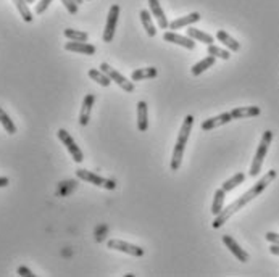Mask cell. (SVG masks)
<instances>
[{"label":"cell","instance_id":"1","mask_svg":"<svg viewBox=\"0 0 279 277\" xmlns=\"http://www.w3.org/2000/svg\"><path fill=\"white\" fill-rule=\"evenodd\" d=\"M276 177H278V172H276L275 169H270V171L266 172V174H265V176L262 177V179H260V181H258L252 189H248L244 195H240L239 198H238V200H234L229 206L223 208L221 213H220V214H216V216H215V221H213V224H211V226H213L215 229H220V227H221L224 223H226V221H228L229 218H231L234 213H238L239 210H242V208H244L248 201H252L253 198H257V197H258L260 194H262L263 190H265L266 187H268L273 181L276 179Z\"/></svg>","mask_w":279,"mask_h":277},{"label":"cell","instance_id":"2","mask_svg":"<svg viewBox=\"0 0 279 277\" xmlns=\"http://www.w3.org/2000/svg\"><path fill=\"white\" fill-rule=\"evenodd\" d=\"M192 126H194V116L187 115L184 118L183 126H181V129H179L178 140H176V145H174V150H173V158H171V169L173 171H179V168H181L184 149H186L187 140H189V135L192 132Z\"/></svg>","mask_w":279,"mask_h":277},{"label":"cell","instance_id":"3","mask_svg":"<svg viewBox=\"0 0 279 277\" xmlns=\"http://www.w3.org/2000/svg\"><path fill=\"white\" fill-rule=\"evenodd\" d=\"M271 140H273V131H265L263 135H262V140H260L258 149L255 152V157H253L252 166H250V172H248L250 177H257L260 174V171H262V164L265 161L266 153H268Z\"/></svg>","mask_w":279,"mask_h":277},{"label":"cell","instance_id":"4","mask_svg":"<svg viewBox=\"0 0 279 277\" xmlns=\"http://www.w3.org/2000/svg\"><path fill=\"white\" fill-rule=\"evenodd\" d=\"M76 177L81 181H86L89 184H94L97 187H102V189H107V190H115L117 189V182L112 181V179H105L99 174H95L92 171H87V169H78L76 171Z\"/></svg>","mask_w":279,"mask_h":277},{"label":"cell","instance_id":"5","mask_svg":"<svg viewBox=\"0 0 279 277\" xmlns=\"http://www.w3.org/2000/svg\"><path fill=\"white\" fill-rule=\"evenodd\" d=\"M58 139L62 140V144L66 147V150L70 152V155L73 157V159H75L76 163H82V159H84V155H82V152L80 147L76 145V142L73 140V137L70 135L68 131H65V129H58Z\"/></svg>","mask_w":279,"mask_h":277},{"label":"cell","instance_id":"6","mask_svg":"<svg viewBox=\"0 0 279 277\" xmlns=\"http://www.w3.org/2000/svg\"><path fill=\"white\" fill-rule=\"evenodd\" d=\"M100 70L104 71L105 75L112 79V81L117 82L123 90H126V92H134V82L128 81V79H126L123 75H120V73L115 70V68H112L108 63H102V65H100Z\"/></svg>","mask_w":279,"mask_h":277},{"label":"cell","instance_id":"7","mask_svg":"<svg viewBox=\"0 0 279 277\" xmlns=\"http://www.w3.org/2000/svg\"><path fill=\"white\" fill-rule=\"evenodd\" d=\"M118 16H120V7L118 5H112V8L108 11V16H107V24H105V31H104V42L113 40L115 31H117V24H118Z\"/></svg>","mask_w":279,"mask_h":277},{"label":"cell","instance_id":"8","mask_svg":"<svg viewBox=\"0 0 279 277\" xmlns=\"http://www.w3.org/2000/svg\"><path fill=\"white\" fill-rule=\"evenodd\" d=\"M108 248L112 250H118V251H123V253H128L131 256H137L141 258L144 255V248L137 247V245H132L128 242H123V240H117V238H112L108 240Z\"/></svg>","mask_w":279,"mask_h":277},{"label":"cell","instance_id":"9","mask_svg":"<svg viewBox=\"0 0 279 277\" xmlns=\"http://www.w3.org/2000/svg\"><path fill=\"white\" fill-rule=\"evenodd\" d=\"M163 39H165L166 42H171V44H176V45L184 47V48H187V50H194V48H196V42H194V39H191V38H184V36L176 34L174 31H169V33H165V34H163Z\"/></svg>","mask_w":279,"mask_h":277},{"label":"cell","instance_id":"10","mask_svg":"<svg viewBox=\"0 0 279 277\" xmlns=\"http://www.w3.org/2000/svg\"><path fill=\"white\" fill-rule=\"evenodd\" d=\"M223 243L226 245V247L229 248V251H231V253L238 258L239 261H242V263L248 261V253L244 248H240V245L236 242L231 236H223Z\"/></svg>","mask_w":279,"mask_h":277},{"label":"cell","instance_id":"11","mask_svg":"<svg viewBox=\"0 0 279 277\" xmlns=\"http://www.w3.org/2000/svg\"><path fill=\"white\" fill-rule=\"evenodd\" d=\"M231 121H233V115L231 113H221L218 116H213V118H210V119H205L200 127H202V131H211V129L224 126V124H228V122H231Z\"/></svg>","mask_w":279,"mask_h":277},{"label":"cell","instance_id":"12","mask_svg":"<svg viewBox=\"0 0 279 277\" xmlns=\"http://www.w3.org/2000/svg\"><path fill=\"white\" fill-rule=\"evenodd\" d=\"M149 7H150V13L154 15V18L157 20V23H159L160 29H166L169 28V23L166 20V15L165 11H163L161 5L159 0H149Z\"/></svg>","mask_w":279,"mask_h":277},{"label":"cell","instance_id":"13","mask_svg":"<svg viewBox=\"0 0 279 277\" xmlns=\"http://www.w3.org/2000/svg\"><path fill=\"white\" fill-rule=\"evenodd\" d=\"M94 102H95V95L94 94H87L86 97H84V102H82V107H81V113H80V124L81 126H87L89 124L90 112H92Z\"/></svg>","mask_w":279,"mask_h":277},{"label":"cell","instance_id":"14","mask_svg":"<svg viewBox=\"0 0 279 277\" xmlns=\"http://www.w3.org/2000/svg\"><path fill=\"white\" fill-rule=\"evenodd\" d=\"M65 50L68 52H78V53H84V55H94L95 53V47L92 44H87V42H66L65 44Z\"/></svg>","mask_w":279,"mask_h":277},{"label":"cell","instance_id":"15","mask_svg":"<svg viewBox=\"0 0 279 277\" xmlns=\"http://www.w3.org/2000/svg\"><path fill=\"white\" fill-rule=\"evenodd\" d=\"M200 21V13L197 11H194L191 15H186V16H181L178 20H174L173 23H169V29L174 31V29H181V28H187L191 26V24Z\"/></svg>","mask_w":279,"mask_h":277},{"label":"cell","instance_id":"16","mask_svg":"<svg viewBox=\"0 0 279 277\" xmlns=\"http://www.w3.org/2000/svg\"><path fill=\"white\" fill-rule=\"evenodd\" d=\"M262 113L260 107H239V108H234L231 115H233V119H242V118H253V116H258Z\"/></svg>","mask_w":279,"mask_h":277},{"label":"cell","instance_id":"17","mask_svg":"<svg viewBox=\"0 0 279 277\" xmlns=\"http://www.w3.org/2000/svg\"><path fill=\"white\" fill-rule=\"evenodd\" d=\"M147 103L139 102L137 103V129L141 132H145L149 129V116H147Z\"/></svg>","mask_w":279,"mask_h":277},{"label":"cell","instance_id":"18","mask_svg":"<svg viewBox=\"0 0 279 277\" xmlns=\"http://www.w3.org/2000/svg\"><path fill=\"white\" fill-rule=\"evenodd\" d=\"M187 38L196 39V40L202 42V44H205V45H211V44L215 42L213 36H210V34H207V33H203V31L196 29V28H192V26L187 29Z\"/></svg>","mask_w":279,"mask_h":277},{"label":"cell","instance_id":"19","mask_svg":"<svg viewBox=\"0 0 279 277\" xmlns=\"http://www.w3.org/2000/svg\"><path fill=\"white\" fill-rule=\"evenodd\" d=\"M216 39L220 40V42H223V44L226 45L231 52H239L240 50V44L234 38H231V36H229L226 31H223V29L218 31V33H216Z\"/></svg>","mask_w":279,"mask_h":277},{"label":"cell","instance_id":"20","mask_svg":"<svg viewBox=\"0 0 279 277\" xmlns=\"http://www.w3.org/2000/svg\"><path fill=\"white\" fill-rule=\"evenodd\" d=\"M157 75H159V70H157V68H154V66H150V68H141V70L132 71L131 81H144V79L157 78Z\"/></svg>","mask_w":279,"mask_h":277},{"label":"cell","instance_id":"21","mask_svg":"<svg viewBox=\"0 0 279 277\" xmlns=\"http://www.w3.org/2000/svg\"><path fill=\"white\" fill-rule=\"evenodd\" d=\"M215 61H216V58H215V57H211V55H208V57H205L203 60H200L199 63H196V65H194V66L191 68L192 76H200L203 71H207L208 68L213 66V65H215Z\"/></svg>","mask_w":279,"mask_h":277},{"label":"cell","instance_id":"22","mask_svg":"<svg viewBox=\"0 0 279 277\" xmlns=\"http://www.w3.org/2000/svg\"><path fill=\"white\" fill-rule=\"evenodd\" d=\"M141 21H142V26H144L145 33H147L149 38H155V36H157V29L154 26V21H152L150 11H147V10H142L141 11Z\"/></svg>","mask_w":279,"mask_h":277},{"label":"cell","instance_id":"23","mask_svg":"<svg viewBox=\"0 0 279 277\" xmlns=\"http://www.w3.org/2000/svg\"><path fill=\"white\" fill-rule=\"evenodd\" d=\"M11 2L15 3L16 10L20 11V15H21V18H23L24 21H26V23H31V21L34 20V15H33V11L29 10L26 0H11Z\"/></svg>","mask_w":279,"mask_h":277},{"label":"cell","instance_id":"24","mask_svg":"<svg viewBox=\"0 0 279 277\" xmlns=\"http://www.w3.org/2000/svg\"><path fill=\"white\" fill-rule=\"evenodd\" d=\"M224 197H226V190H224L223 187L218 189L215 192V198H213V205H211V213L215 214H220L221 210L224 208Z\"/></svg>","mask_w":279,"mask_h":277},{"label":"cell","instance_id":"25","mask_svg":"<svg viewBox=\"0 0 279 277\" xmlns=\"http://www.w3.org/2000/svg\"><path fill=\"white\" fill-rule=\"evenodd\" d=\"M89 78L92 79V81H95L97 84H100V85H104V87H108V85L112 84V79L108 78L104 71H99V70H89Z\"/></svg>","mask_w":279,"mask_h":277},{"label":"cell","instance_id":"26","mask_svg":"<svg viewBox=\"0 0 279 277\" xmlns=\"http://www.w3.org/2000/svg\"><path fill=\"white\" fill-rule=\"evenodd\" d=\"M244 181H245L244 172H238V174H234L231 179H228L223 184V189L226 190V192H231V190H234L236 187H239L240 184H244Z\"/></svg>","mask_w":279,"mask_h":277},{"label":"cell","instance_id":"27","mask_svg":"<svg viewBox=\"0 0 279 277\" xmlns=\"http://www.w3.org/2000/svg\"><path fill=\"white\" fill-rule=\"evenodd\" d=\"M0 124L3 126V129L7 131L8 134H16V126H15V122L11 121L10 116L5 113V110L3 108H0Z\"/></svg>","mask_w":279,"mask_h":277},{"label":"cell","instance_id":"28","mask_svg":"<svg viewBox=\"0 0 279 277\" xmlns=\"http://www.w3.org/2000/svg\"><path fill=\"white\" fill-rule=\"evenodd\" d=\"M65 38L70 40H76V42H87L89 34L84 33V31H78V29H65Z\"/></svg>","mask_w":279,"mask_h":277},{"label":"cell","instance_id":"29","mask_svg":"<svg viewBox=\"0 0 279 277\" xmlns=\"http://www.w3.org/2000/svg\"><path fill=\"white\" fill-rule=\"evenodd\" d=\"M208 55H211V57H215V58H221V60H229V58H231V52L216 47L213 44L208 45Z\"/></svg>","mask_w":279,"mask_h":277},{"label":"cell","instance_id":"30","mask_svg":"<svg viewBox=\"0 0 279 277\" xmlns=\"http://www.w3.org/2000/svg\"><path fill=\"white\" fill-rule=\"evenodd\" d=\"M62 3L65 5V8L68 10V13H71V15L78 13V2L76 0H62Z\"/></svg>","mask_w":279,"mask_h":277},{"label":"cell","instance_id":"31","mask_svg":"<svg viewBox=\"0 0 279 277\" xmlns=\"http://www.w3.org/2000/svg\"><path fill=\"white\" fill-rule=\"evenodd\" d=\"M50 3H52V0H39V2L36 3V13L42 15L48 8V5H50Z\"/></svg>","mask_w":279,"mask_h":277},{"label":"cell","instance_id":"32","mask_svg":"<svg viewBox=\"0 0 279 277\" xmlns=\"http://www.w3.org/2000/svg\"><path fill=\"white\" fill-rule=\"evenodd\" d=\"M18 276H21V277H36V274L33 273V271L29 268H26V266L18 268Z\"/></svg>","mask_w":279,"mask_h":277},{"label":"cell","instance_id":"33","mask_svg":"<svg viewBox=\"0 0 279 277\" xmlns=\"http://www.w3.org/2000/svg\"><path fill=\"white\" fill-rule=\"evenodd\" d=\"M266 240H268V242H271V243H275V245H279V234H276V232H266Z\"/></svg>","mask_w":279,"mask_h":277},{"label":"cell","instance_id":"34","mask_svg":"<svg viewBox=\"0 0 279 277\" xmlns=\"http://www.w3.org/2000/svg\"><path fill=\"white\" fill-rule=\"evenodd\" d=\"M270 251H271V255L279 256V245H275V243H273L271 247H270Z\"/></svg>","mask_w":279,"mask_h":277},{"label":"cell","instance_id":"35","mask_svg":"<svg viewBox=\"0 0 279 277\" xmlns=\"http://www.w3.org/2000/svg\"><path fill=\"white\" fill-rule=\"evenodd\" d=\"M8 184H10L8 177H0V189H2V187H7Z\"/></svg>","mask_w":279,"mask_h":277},{"label":"cell","instance_id":"36","mask_svg":"<svg viewBox=\"0 0 279 277\" xmlns=\"http://www.w3.org/2000/svg\"><path fill=\"white\" fill-rule=\"evenodd\" d=\"M26 2H28V3H34V2H36V0H26Z\"/></svg>","mask_w":279,"mask_h":277},{"label":"cell","instance_id":"37","mask_svg":"<svg viewBox=\"0 0 279 277\" xmlns=\"http://www.w3.org/2000/svg\"><path fill=\"white\" fill-rule=\"evenodd\" d=\"M76 2H78V5H80V3H82V2H84V0H76Z\"/></svg>","mask_w":279,"mask_h":277}]
</instances>
